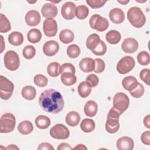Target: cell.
<instances>
[{"label":"cell","instance_id":"obj_11","mask_svg":"<svg viewBox=\"0 0 150 150\" xmlns=\"http://www.w3.org/2000/svg\"><path fill=\"white\" fill-rule=\"evenodd\" d=\"M43 30L47 37H53L57 32V24L53 18L46 19L43 22Z\"/></svg>","mask_w":150,"mask_h":150},{"label":"cell","instance_id":"obj_49","mask_svg":"<svg viewBox=\"0 0 150 150\" xmlns=\"http://www.w3.org/2000/svg\"><path fill=\"white\" fill-rule=\"evenodd\" d=\"M38 150H54V148L52 146L51 144L47 142H43L39 144L38 147Z\"/></svg>","mask_w":150,"mask_h":150},{"label":"cell","instance_id":"obj_26","mask_svg":"<svg viewBox=\"0 0 150 150\" xmlns=\"http://www.w3.org/2000/svg\"><path fill=\"white\" fill-rule=\"evenodd\" d=\"M121 38L120 33L115 30H111L108 32L105 35L106 40L110 44L115 45L118 43Z\"/></svg>","mask_w":150,"mask_h":150},{"label":"cell","instance_id":"obj_14","mask_svg":"<svg viewBox=\"0 0 150 150\" xmlns=\"http://www.w3.org/2000/svg\"><path fill=\"white\" fill-rule=\"evenodd\" d=\"M59 50V45L55 40H49L46 42L43 46V51L47 56H53L55 55Z\"/></svg>","mask_w":150,"mask_h":150},{"label":"cell","instance_id":"obj_22","mask_svg":"<svg viewBox=\"0 0 150 150\" xmlns=\"http://www.w3.org/2000/svg\"><path fill=\"white\" fill-rule=\"evenodd\" d=\"M80 120V114L76 111H70L66 116L65 121L66 123L70 127H75L77 125Z\"/></svg>","mask_w":150,"mask_h":150},{"label":"cell","instance_id":"obj_10","mask_svg":"<svg viewBox=\"0 0 150 150\" xmlns=\"http://www.w3.org/2000/svg\"><path fill=\"white\" fill-rule=\"evenodd\" d=\"M50 136L57 139H66L70 135L69 129L62 124H57L54 125L50 130Z\"/></svg>","mask_w":150,"mask_h":150},{"label":"cell","instance_id":"obj_42","mask_svg":"<svg viewBox=\"0 0 150 150\" xmlns=\"http://www.w3.org/2000/svg\"><path fill=\"white\" fill-rule=\"evenodd\" d=\"M34 83L40 87H45L48 83V80L46 76L42 74H37L33 79Z\"/></svg>","mask_w":150,"mask_h":150},{"label":"cell","instance_id":"obj_45","mask_svg":"<svg viewBox=\"0 0 150 150\" xmlns=\"http://www.w3.org/2000/svg\"><path fill=\"white\" fill-rule=\"evenodd\" d=\"M150 71L148 69H142L139 73L140 79L148 86L150 85Z\"/></svg>","mask_w":150,"mask_h":150},{"label":"cell","instance_id":"obj_38","mask_svg":"<svg viewBox=\"0 0 150 150\" xmlns=\"http://www.w3.org/2000/svg\"><path fill=\"white\" fill-rule=\"evenodd\" d=\"M138 63L142 66L148 65L150 62L149 54L146 51H142L137 56Z\"/></svg>","mask_w":150,"mask_h":150},{"label":"cell","instance_id":"obj_9","mask_svg":"<svg viewBox=\"0 0 150 150\" xmlns=\"http://www.w3.org/2000/svg\"><path fill=\"white\" fill-rule=\"evenodd\" d=\"M89 23L92 29H96L98 32H103L109 26L108 20L98 14H95L91 16L89 21Z\"/></svg>","mask_w":150,"mask_h":150},{"label":"cell","instance_id":"obj_25","mask_svg":"<svg viewBox=\"0 0 150 150\" xmlns=\"http://www.w3.org/2000/svg\"><path fill=\"white\" fill-rule=\"evenodd\" d=\"M33 129L32 123L28 120H25L20 122L18 126V131L23 135L30 134Z\"/></svg>","mask_w":150,"mask_h":150},{"label":"cell","instance_id":"obj_4","mask_svg":"<svg viewBox=\"0 0 150 150\" xmlns=\"http://www.w3.org/2000/svg\"><path fill=\"white\" fill-rule=\"evenodd\" d=\"M16 119L14 115L11 113L3 114L0 120V132L8 133L12 132L15 127Z\"/></svg>","mask_w":150,"mask_h":150},{"label":"cell","instance_id":"obj_39","mask_svg":"<svg viewBox=\"0 0 150 150\" xmlns=\"http://www.w3.org/2000/svg\"><path fill=\"white\" fill-rule=\"evenodd\" d=\"M145 88L144 86L141 84L140 83H138L137 87L132 90L129 91L130 94L131 96H132L134 98H138L142 97L144 93Z\"/></svg>","mask_w":150,"mask_h":150},{"label":"cell","instance_id":"obj_35","mask_svg":"<svg viewBox=\"0 0 150 150\" xmlns=\"http://www.w3.org/2000/svg\"><path fill=\"white\" fill-rule=\"evenodd\" d=\"M89 9L86 5H81L78 6L76 9L75 16L79 19H84L88 15Z\"/></svg>","mask_w":150,"mask_h":150},{"label":"cell","instance_id":"obj_44","mask_svg":"<svg viewBox=\"0 0 150 150\" xmlns=\"http://www.w3.org/2000/svg\"><path fill=\"white\" fill-rule=\"evenodd\" d=\"M95 62V67L94 69V71L96 73H102L105 67V64L104 62L99 58H97L94 60Z\"/></svg>","mask_w":150,"mask_h":150},{"label":"cell","instance_id":"obj_8","mask_svg":"<svg viewBox=\"0 0 150 150\" xmlns=\"http://www.w3.org/2000/svg\"><path fill=\"white\" fill-rule=\"evenodd\" d=\"M135 64V60L132 57L129 56H124L118 62L116 67L117 70L119 73L125 74L132 70Z\"/></svg>","mask_w":150,"mask_h":150},{"label":"cell","instance_id":"obj_12","mask_svg":"<svg viewBox=\"0 0 150 150\" xmlns=\"http://www.w3.org/2000/svg\"><path fill=\"white\" fill-rule=\"evenodd\" d=\"M76 6L72 2H66L62 6L61 14L66 20L73 19L75 16Z\"/></svg>","mask_w":150,"mask_h":150},{"label":"cell","instance_id":"obj_37","mask_svg":"<svg viewBox=\"0 0 150 150\" xmlns=\"http://www.w3.org/2000/svg\"><path fill=\"white\" fill-rule=\"evenodd\" d=\"M67 54L70 58H76L80 54V49L77 45H70L67 49Z\"/></svg>","mask_w":150,"mask_h":150},{"label":"cell","instance_id":"obj_41","mask_svg":"<svg viewBox=\"0 0 150 150\" xmlns=\"http://www.w3.org/2000/svg\"><path fill=\"white\" fill-rule=\"evenodd\" d=\"M22 53L26 59H31L35 56L36 49L34 46L32 45H28L23 48Z\"/></svg>","mask_w":150,"mask_h":150},{"label":"cell","instance_id":"obj_17","mask_svg":"<svg viewBox=\"0 0 150 150\" xmlns=\"http://www.w3.org/2000/svg\"><path fill=\"white\" fill-rule=\"evenodd\" d=\"M116 146L119 150H132L134 148V143L131 138L122 137L117 140Z\"/></svg>","mask_w":150,"mask_h":150},{"label":"cell","instance_id":"obj_24","mask_svg":"<svg viewBox=\"0 0 150 150\" xmlns=\"http://www.w3.org/2000/svg\"><path fill=\"white\" fill-rule=\"evenodd\" d=\"M8 40L11 45L13 46H19L23 42V35L19 32H13L8 36Z\"/></svg>","mask_w":150,"mask_h":150},{"label":"cell","instance_id":"obj_1","mask_svg":"<svg viewBox=\"0 0 150 150\" xmlns=\"http://www.w3.org/2000/svg\"><path fill=\"white\" fill-rule=\"evenodd\" d=\"M39 103L42 109L47 112L57 114L64 107V100L57 91L49 88L42 92L39 97Z\"/></svg>","mask_w":150,"mask_h":150},{"label":"cell","instance_id":"obj_55","mask_svg":"<svg viewBox=\"0 0 150 150\" xmlns=\"http://www.w3.org/2000/svg\"><path fill=\"white\" fill-rule=\"evenodd\" d=\"M1 39H2V46H1V47H2V49H1V53H2V52H3V50H4V46H2V43H4V42H3L4 38H3V36H2V35H1Z\"/></svg>","mask_w":150,"mask_h":150},{"label":"cell","instance_id":"obj_21","mask_svg":"<svg viewBox=\"0 0 150 150\" xmlns=\"http://www.w3.org/2000/svg\"><path fill=\"white\" fill-rule=\"evenodd\" d=\"M138 82L136 78L132 76L124 77L122 81V85L124 89L130 91L134 90L137 86Z\"/></svg>","mask_w":150,"mask_h":150},{"label":"cell","instance_id":"obj_20","mask_svg":"<svg viewBox=\"0 0 150 150\" xmlns=\"http://www.w3.org/2000/svg\"><path fill=\"white\" fill-rule=\"evenodd\" d=\"M98 111L97 104L93 100L88 101L84 107L85 114L89 117H93L97 114Z\"/></svg>","mask_w":150,"mask_h":150},{"label":"cell","instance_id":"obj_48","mask_svg":"<svg viewBox=\"0 0 150 150\" xmlns=\"http://www.w3.org/2000/svg\"><path fill=\"white\" fill-rule=\"evenodd\" d=\"M141 139L143 144L149 145H150V132L149 131H146L144 132L141 136Z\"/></svg>","mask_w":150,"mask_h":150},{"label":"cell","instance_id":"obj_34","mask_svg":"<svg viewBox=\"0 0 150 150\" xmlns=\"http://www.w3.org/2000/svg\"><path fill=\"white\" fill-rule=\"evenodd\" d=\"M11 29V26L9 21L2 13L0 14V32L6 33Z\"/></svg>","mask_w":150,"mask_h":150},{"label":"cell","instance_id":"obj_32","mask_svg":"<svg viewBox=\"0 0 150 150\" xmlns=\"http://www.w3.org/2000/svg\"><path fill=\"white\" fill-rule=\"evenodd\" d=\"M80 128L84 132H91L95 128V122L92 119L84 118L81 122Z\"/></svg>","mask_w":150,"mask_h":150},{"label":"cell","instance_id":"obj_36","mask_svg":"<svg viewBox=\"0 0 150 150\" xmlns=\"http://www.w3.org/2000/svg\"><path fill=\"white\" fill-rule=\"evenodd\" d=\"M60 64L57 62L50 63L47 67V71L48 74L51 77H57L59 75V68Z\"/></svg>","mask_w":150,"mask_h":150},{"label":"cell","instance_id":"obj_28","mask_svg":"<svg viewBox=\"0 0 150 150\" xmlns=\"http://www.w3.org/2000/svg\"><path fill=\"white\" fill-rule=\"evenodd\" d=\"M77 90L81 97L86 98L90 95L91 91V87L86 81H82L78 86Z\"/></svg>","mask_w":150,"mask_h":150},{"label":"cell","instance_id":"obj_33","mask_svg":"<svg viewBox=\"0 0 150 150\" xmlns=\"http://www.w3.org/2000/svg\"><path fill=\"white\" fill-rule=\"evenodd\" d=\"M61 81L65 86H70L74 84L77 81V78L74 74L65 73L62 74L60 77Z\"/></svg>","mask_w":150,"mask_h":150},{"label":"cell","instance_id":"obj_52","mask_svg":"<svg viewBox=\"0 0 150 150\" xmlns=\"http://www.w3.org/2000/svg\"><path fill=\"white\" fill-rule=\"evenodd\" d=\"M72 149H82V150H87V148L83 144H78L76 146H74L73 148H72Z\"/></svg>","mask_w":150,"mask_h":150},{"label":"cell","instance_id":"obj_16","mask_svg":"<svg viewBox=\"0 0 150 150\" xmlns=\"http://www.w3.org/2000/svg\"><path fill=\"white\" fill-rule=\"evenodd\" d=\"M26 24L30 26L38 25L40 22V15L36 10H30L28 11L25 17Z\"/></svg>","mask_w":150,"mask_h":150},{"label":"cell","instance_id":"obj_54","mask_svg":"<svg viewBox=\"0 0 150 150\" xmlns=\"http://www.w3.org/2000/svg\"><path fill=\"white\" fill-rule=\"evenodd\" d=\"M118 2L122 5H125L127 3H128L129 1H118Z\"/></svg>","mask_w":150,"mask_h":150},{"label":"cell","instance_id":"obj_27","mask_svg":"<svg viewBox=\"0 0 150 150\" xmlns=\"http://www.w3.org/2000/svg\"><path fill=\"white\" fill-rule=\"evenodd\" d=\"M21 94L25 99L32 100L36 97V91L34 87L32 86H26L22 88Z\"/></svg>","mask_w":150,"mask_h":150},{"label":"cell","instance_id":"obj_47","mask_svg":"<svg viewBox=\"0 0 150 150\" xmlns=\"http://www.w3.org/2000/svg\"><path fill=\"white\" fill-rule=\"evenodd\" d=\"M86 81L91 86V87H95L98 85L99 79L96 74H90L86 77Z\"/></svg>","mask_w":150,"mask_h":150},{"label":"cell","instance_id":"obj_7","mask_svg":"<svg viewBox=\"0 0 150 150\" xmlns=\"http://www.w3.org/2000/svg\"><path fill=\"white\" fill-rule=\"evenodd\" d=\"M14 85L12 81L3 76H0V97L2 100H8L12 96Z\"/></svg>","mask_w":150,"mask_h":150},{"label":"cell","instance_id":"obj_13","mask_svg":"<svg viewBox=\"0 0 150 150\" xmlns=\"http://www.w3.org/2000/svg\"><path fill=\"white\" fill-rule=\"evenodd\" d=\"M121 48L124 52L132 53L138 49V43L137 40L134 38H127L122 43Z\"/></svg>","mask_w":150,"mask_h":150},{"label":"cell","instance_id":"obj_30","mask_svg":"<svg viewBox=\"0 0 150 150\" xmlns=\"http://www.w3.org/2000/svg\"><path fill=\"white\" fill-rule=\"evenodd\" d=\"M27 38L28 41L30 43H38L42 38L41 32L38 29H32L28 32L27 34Z\"/></svg>","mask_w":150,"mask_h":150},{"label":"cell","instance_id":"obj_46","mask_svg":"<svg viewBox=\"0 0 150 150\" xmlns=\"http://www.w3.org/2000/svg\"><path fill=\"white\" fill-rule=\"evenodd\" d=\"M86 2L91 8L97 9L103 6L107 1L103 0H87Z\"/></svg>","mask_w":150,"mask_h":150},{"label":"cell","instance_id":"obj_40","mask_svg":"<svg viewBox=\"0 0 150 150\" xmlns=\"http://www.w3.org/2000/svg\"><path fill=\"white\" fill-rule=\"evenodd\" d=\"M107 51V45L102 40H100L97 46L91 50L92 53L97 56H103Z\"/></svg>","mask_w":150,"mask_h":150},{"label":"cell","instance_id":"obj_5","mask_svg":"<svg viewBox=\"0 0 150 150\" xmlns=\"http://www.w3.org/2000/svg\"><path fill=\"white\" fill-rule=\"evenodd\" d=\"M129 99L128 96L122 92L115 94L113 98V107L122 114L129 107Z\"/></svg>","mask_w":150,"mask_h":150},{"label":"cell","instance_id":"obj_3","mask_svg":"<svg viewBox=\"0 0 150 150\" xmlns=\"http://www.w3.org/2000/svg\"><path fill=\"white\" fill-rule=\"evenodd\" d=\"M121 115L113 107L110 110L105 123V129L110 134L117 132L120 128L119 117Z\"/></svg>","mask_w":150,"mask_h":150},{"label":"cell","instance_id":"obj_2","mask_svg":"<svg viewBox=\"0 0 150 150\" xmlns=\"http://www.w3.org/2000/svg\"><path fill=\"white\" fill-rule=\"evenodd\" d=\"M127 18L130 23L136 28H141L146 22V18L142 10L137 6H133L127 12Z\"/></svg>","mask_w":150,"mask_h":150},{"label":"cell","instance_id":"obj_15","mask_svg":"<svg viewBox=\"0 0 150 150\" xmlns=\"http://www.w3.org/2000/svg\"><path fill=\"white\" fill-rule=\"evenodd\" d=\"M41 12L42 15L47 19L53 18L57 15L58 10L54 4L52 3H46L43 5Z\"/></svg>","mask_w":150,"mask_h":150},{"label":"cell","instance_id":"obj_29","mask_svg":"<svg viewBox=\"0 0 150 150\" xmlns=\"http://www.w3.org/2000/svg\"><path fill=\"white\" fill-rule=\"evenodd\" d=\"M35 124L38 128L42 129H46L50 125V120L46 115H40L36 118Z\"/></svg>","mask_w":150,"mask_h":150},{"label":"cell","instance_id":"obj_23","mask_svg":"<svg viewBox=\"0 0 150 150\" xmlns=\"http://www.w3.org/2000/svg\"><path fill=\"white\" fill-rule=\"evenodd\" d=\"M74 38V33L70 29L62 30L59 34V39L63 43L68 44L72 42Z\"/></svg>","mask_w":150,"mask_h":150},{"label":"cell","instance_id":"obj_43","mask_svg":"<svg viewBox=\"0 0 150 150\" xmlns=\"http://www.w3.org/2000/svg\"><path fill=\"white\" fill-rule=\"evenodd\" d=\"M59 73L62 74L65 73L75 74V67L71 63H66L60 66Z\"/></svg>","mask_w":150,"mask_h":150},{"label":"cell","instance_id":"obj_51","mask_svg":"<svg viewBox=\"0 0 150 150\" xmlns=\"http://www.w3.org/2000/svg\"><path fill=\"white\" fill-rule=\"evenodd\" d=\"M150 115H146L144 119V124L147 128H150Z\"/></svg>","mask_w":150,"mask_h":150},{"label":"cell","instance_id":"obj_18","mask_svg":"<svg viewBox=\"0 0 150 150\" xmlns=\"http://www.w3.org/2000/svg\"><path fill=\"white\" fill-rule=\"evenodd\" d=\"M109 18L111 21L114 23L120 24L124 21V12L120 8H113L109 12Z\"/></svg>","mask_w":150,"mask_h":150},{"label":"cell","instance_id":"obj_19","mask_svg":"<svg viewBox=\"0 0 150 150\" xmlns=\"http://www.w3.org/2000/svg\"><path fill=\"white\" fill-rule=\"evenodd\" d=\"M79 67L82 71L84 73H89L94 70L95 67V62L90 57H85L80 60Z\"/></svg>","mask_w":150,"mask_h":150},{"label":"cell","instance_id":"obj_53","mask_svg":"<svg viewBox=\"0 0 150 150\" xmlns=\"http://www.w3.org/2000/svg\"><path fill=\"white\" fill-rule=\"evenodd\" d=\"M6 149H19V148L17 147L15 145H9L6 148Z\"/></svg>","mask_w":150,"mask_h":150},{"label":"cell","instance_id":"obj_31","mask_svg":"<svg viewBox=\"0 0 150 150\" xmlns=\"http://www.w3.org/2000/svg\"><path fill=\"white\" fill-rule=\"evenodd\" d=\"M100 40V38L97 34L93 33L90 35L86 40V46L87 49L91 50H93L97 46Z\"/></svg>","mask_w":150,"mask_h":150},{"label":"cell","instance_id":"obj_50","mask_svg":"<svg viewBox=\"0 0 150 150\" xmlns=\"http://www.w3.org/2000/svg\"><path fill=\"white\" fill-rule=\"evenodd\" d=\"M57 150H70L72 148L67 143H61L57 147Z\"/></svg>","mask_w":150,"mask_h":150},{"label":"cell","instance_id":"obj_6","mask_svg":"<svg viewBox=\"0 0 150 150\" xmlns=\"http://www.w3.org/2000/svg\"><path fill=\"white\" fill-rule=\"evenodd\" d=\"M4 61L5 67L11 71L16 70L19 67L20 61L19 56L13 50L6 52L4 57Z\"/></svg>","mask_w":150,"mask_h":150}]
</instances>
